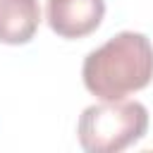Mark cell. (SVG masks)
Wrapping results in <instances>:
<instances>
[{
	"instance_id": "cell-1",
	"label": "cell",
	"mask_w": 153,
	"mask_h": 153,
	"mask_svg": "<svg viewBox=\"0 0 153 153\" xmlns=\"http://www.w3.org/2000/svg\"><path fill=\"white\" fill-rule=\"evenodd\" d=\"M84 86L100 100H122L153 79V45L143 33L122 31L91 50L81 67Z\"/></svg>"
},
{
	"instance_id": "cell-2",
	"label": "cell",
	"mask_w": 153,
	"mask_h": 153,
	"mask_svg": "<svg viewBox=\"0 0 153 153\" xmlns=\"http://www.w3.org/2000/svg\"><path fill=\"white\" fill-rule=\"evenodd\" d=\"M148 110L139 100H105L88 105L76 124L79 143L88 153H120L143 139Z\"/></svg>"
},
{
	"instance_id": "cell-3",
	"label": "cell",
	"mask_w": 153,
	"mask_h": 153,
	"mask_svg": "<svg viewBox=\"0 0 153 153\" xmlns=\"http://www.w3.org/2000/svg\"><path fill=\"white\" fill-rule=\"evenodd\" d=\"M105 17V0H48V26L60 38H84Z\"/></svg>"
},
{
	"instance_id": "cell-4",
	"label": "cell",
	"mask_w": 153,
	"mask_h": 153,
	"mask_svg": "<svg viewBox=\"0 0 153 153\" xmlns=\"http://www.w3.org/2000/svg\"><path fill=\"white\" fill-rule=\"evenodd\" d=\"M41 24L38 0H0V43L24 45Z\"/></svg>"
}]
</instances>
